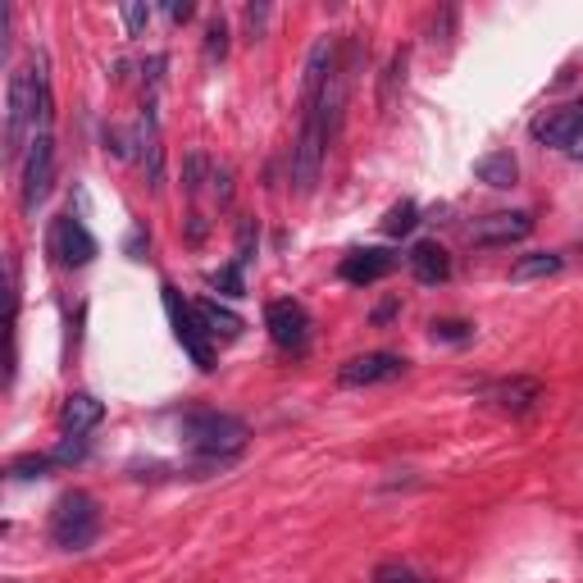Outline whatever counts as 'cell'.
<instances>
[{
	"mask_svg": "<svg viewBox=\"0 0 583 583\" xmlns=\"http://www.w3.org/2000/svg\"><path fill=\"white\" fill-rule=\"evenodd\" d=\"M165 310H169L174 337L183 342V352L191 356V365H197V369H215V342H210V333H206L201 320H197V305L178 301V292L165 283Z\"/></svg>",
	"mask_w": 583,
	"mask_h": 583,
	"instance_id": "5",
	"label": "cell"
},
{
	"mask_svg": "<svg viewBox=\"0 0 583 583\" xmlns=\"http://www.w3.org/2000/svg\"><path fill=\"white\" fill-rule=\"evenodd\" d=\"M46 251H51V256H55V264H64V269H83V264H92V260H96V238L87 232V223L69 210V215H60V219L51 223Z\"/></svg>",
	"mask_w": 583,
	"mask_h": 583,
	"instance_id": "6",
	"label": "cell"
},
{
	"mask_svg": "<svg viewBox=\"0 0 583 583\" xmlns=\"http://www.w3.org/2000/svg\"><path fill=\"white\" fill-rule=\"evenodd\" d=\"M397 83H406V51H397V55H393V64H387V87H383V105L393 101Z\"/></svg>",
	"mask_w": 583,
	"mask_h": 583,
	"instance_id": "24",
	"label": "cell"
},
{
	"mask_svg": "<svg viewBox=\"0 0 583 583\" xmlns=\"http://www.w3.org/2000/svg\"><path fill=\"white\" fill-rule=\"evenodd\" d=\"M434 337L438 342H470L475 324H465V320H434Z\"/></svg>",
	"mask_w": 583,
	"mask_h": 583,
	"instance_id": "22",
	"label": "cell"
},
{
	"mask_svg": "<svg viewBox=\"0 0 583 583\" xmlns=\"http://www.w3.org/2000/svg\"><path fill=\"white\" fill-rule=\"evenodd\" d=\"M479 397H483L488 406H497V410H507V415H529V410H538L542 397H548V387H542L538 378H529V374H516V378L483 383Z\"/></svg>",
	"mask_w": 583,
	"mask_h": 583,
	"instance_id": "9",
	"label": "cell"
},
{
	"mask_svg": "<svg viewBox=\"0 0 583 583\" xmlns=\"http://www.w3.org/2000/svg\"><path fill=\"white\" fill-rule=\"evenodd\" d=\"M369 583H438L434 574H419L415 565H406V561H383L374 574H369Z\"/></svg>",
	"mask_w": 583,
	"mask_h": 583,
	"instance_id": "18",
	"label": "cell"
},
{
	"mask_svg": "<svg viewBox=\"0 0 583 583\" xmlns=\"http://www.w3.org/2000/svg\"><path fill=\"white\" fill-rule=\"evenodd\" d=\"M402 374H406V356H397V352H365V356H352L337 369V383L342 387H378V383H393Z\"/></svg>",
	"mask_w": 583,
	"mask_h": 583,
	"instance_id": "10",
	"label": "cell"
},
{
	"mask_svg": "<svg viewBox=\"0 0 583 583\" xmlns=\"http://www.w3.org/2000/svg\"><path fill=\"white\" fill-rule=\"evenodd\" d=\"M210 288H219L223 296H247V283H242V260H232L228 269L210 274Z\"/></svg>",
	"mask_w": 583,
	"mask_h": 583,
	"instance_id": "20",
	"label": "cell"
},
{
	"mask_svg": "<svg viewBox=\"0 0 583 583\" xmlns=\"http://www.w3.org/2000/svg\"><path fill=\"white\" fill-rule=\"evenodd\" d=\"M223 37H228V28H223V19H215V23H210V37H206V55H210V60H215V55L223 60V51H228Z\"/></svg>",
	"mask_w": 583,
	"mask_h": 583,
	"instance_id": "25",
	"label": "cell"
},
{
	"mask_svg": "<svg viewBox=\"0 0 583 583\" xmlns=\"http://www.w3.org/2000/svg\"><path fill=\"white\" fill-rule=\"evenodd\" d=\"M101 533V507H96V497L83 492V488H73L55 501V511H51V542L64 552H83L92 548Z\"/></svg>",
	"mask_w": 583,
	"mask_h": 583,
	"instance_id": "3",
	"label": "cell"
},
{
	"mask_svg": "<svg viewBox=\"0 0 583 583\" xmlns=\"http://www.w3.org/2000/svg\"><path fill=\"white\" fill-rule=\"evenodd\" d=\"M393 315H397V301H387V305H378V310H374V324H387Z\"/></svg>",
	"mask_w": 583,
	"mask_h": 583,
	"instance_id": "27",
	"label": "cell"
},
{
	"mask_svg": "<svg viewBox=\"0 0 583 583\" xmlns=\"http://www.w3.org/2000/svg\"><path fill=\"white\" fill-rule=\"evenodd\" d=\"M46 470H55V456H19V460L10 465L14 479H42Z\"/></svg>",
	"mask_w": 583,
	"mask_h": 583,
	"instance_id": "21",
	"label": "cell"
},
{
	"mask_svg": "<svg viewBox=\"0 0 583 583\" xmlns=\"http://www.w3.org/2000/svg\"><path fill=\"white\" fill-rule=\"evenodd\" d=\"M529 137L542 146H579L583 142V101H565V105L542 110L529 124Z\"/></svg>",
	"mask_w": 583,
	"mask_h": 583,
	"instance_id": "7",
	"label": "cell"
},
{
	"mask_svg": "<svg viewBox=\"0 0 583 583\" xmlns=\"http://www.w3.org/2000/svg\"><path fill=\"white\" fill-rule=\"evenodd\" d=\"M124 23H128V32L137 37V32L150 23V10H146V6H124Z\"/></svg>",
	"mask_w": 583,
	"mask_h": 583,
	"instance_id": "26",
	"label": "cell"
},
{
	"mask_svg": "<svg viewBox=\"0 0 583 583\" xmlns=\"http://www.w3.org/2000/svg\"><path fill=\"white\" fill-rule=\"evenodd\" d=\"M264 329H269V337H274V346H283V352H292V356H305V346H310V310L296 296L269 301L264 305Z\"/></svg>",
	"mask_w": 583,
	"mask_h": 583,
	"instance_id": "4",
	"label": "cell"
},
{
	"mask_svg": "<svg viewBox=\"0 0 583 583\" xmlns=\"http://www.w3.org/2000/svg\"><path fill=\"white\" fill-rule=\"evenodd\" d=\"M402 260L393 251H383V247H365V251H352L342 264H337V274L342 283H356V288H369V283H383L387 274H393Z\"/></svg>",
	"mask_w": 583,
	"mask_h": 583,
	"instance_id": "12",
	"label": "cell"
},
{
	"mask_svg": "<svg viewBox=\"0 0 583 583\" xmlns=\"http://www.w3.org/2000/svg\"><path fill=\"white\" fill-rule=\"evenodd\" d=\"M51 178H55V142H51V133H37L28 165H23V210L28 215L51 197Z\"/></svg>",
	"mask_w": 583,
	"mask_h": 583,
	"instance_id": "8",
	"label": "cell"
},
{
	"mask_svg": "<svg viewBox=\"0 0 583 583\" xmlns=\"http://www.w3.org/2000/svg\"><path fill=\"white\" fill-rule=\"evenodd\" d=\"M574 160H579V165H583V142H579V146H574Z\"/></svg>",
	"mask_w": 583,
	"mask_h": 583,
	"instance_id": "29",
	"label": "cell"
},
{
	"mask_svg": "<svg viewBox=\"0 0 583 583\" xmlns=\"http://www.w3.org/2000/svg\"><path fill=\"white\" fill-rule=\"evenodd\" d=\"M415 223H419V206L415 201H397L393 210L383 215V232H387V238H406V232H415Z\"/></svg>",
	"mask_w": 583,
	"mask_h": 583,
	"instance_id": "19",
	"label": "cell"
},
{
	"mask_svg": "<svg viewBox=\"0 0 583 583\" xmlns=\"http://www.w3.org/2000/svg\"><path fill=\"white\" fill-rule=\"evenodd\" d=\"M183 438H187V447L197 456L223 465V460H232L247 447V419L223 415V410H191L183 419Z\"/></svg>",
	"mask_w": 583,
	"mask_h": 583,
	"instance_id": "2",
	"label": "cell"
},
{
	"mask_svg": "<svg viewBox=\"0 0 583 583\" xmlns=\"http://www.w3.org/2000/svg\"><path fill=\"white\" fill-rule=\"evenodd\" d=\"M529 232H533L529 210H497V215H483L470 223V242L475 247H511V242H524Z\"/></svg>",
	"mask_w": 583,
	"mask_h": 583,
	"instance_id": "11",
	"label": "cell"
},
{
	"mask_svg": "<svg viewBox=\"0 0 583 583\" xmlns=\"http://www.w3.org/2000/svg\"><path fill=\"white\" fill-rule=\"evenodd\" d=\"M197 320L210 333V342H238L242 337V320L219 301H197Z\"/></svg>",
	"mask_w": 583,
	"mask_h": 583,
	"instance_id": "15",
	"label": "cell"
},
{
	"mask_svg": "<svg viewBox=\"0 0 583 583\" xmlns=\"http://www.w3.org/2000/svg\"><path fill=\"white\" fill-rule=\"evenodd\" d=\"M475 174H479V183H488V187H497V191H507V187L520 183V160H516L511 150H492V155H483V160L475 165Z\"/></svg>",
	"mask_w": 583,
	"mask_h": 583,
	"instance_id": "16",
	"label": "cell"
},
{
	"mask_svg": "<svg viewBox=\"0 0 583 583\" xmlns=\"http://www.w3.org/2000/svg\"><path fill=\"white\" fill-rule=\"evenodd\" d=\"M101 419H105V402H96L92 393H73L60 410V429H64V438H83Z\"/></svg>",
	"mask_w": 583,
	"mask_h": 583,
	"instance_id": "14",
	"label": "cell"
},
{
	"mask_svg": "<svg viewBox=\"0 0 583 583\" xmlns=\"http://www.w3.org/2000/svg\"><path fill=\"white\" fill-rule=\"evenodd\" d=\"M28 133H51V92L42 77H32V69H14L10 77V101H6V155H14L28 142Z\"/></svg>",
	"mask_w": 583,
	"mask_h": 583,
	"instance_id": "1",
	"label": "cell"
},
{
	"mask_svg": "<svg viewBox=\"0 0 583 583\" xmlns=\"http://www.w3.org/2000/svg\"><path fill=\"white\" fill-rule=\"evenodd\" d=\"M561 256H552V251H538V256H524V260H516V269H511V279L516 283H529V279H552V274H561Z\"/></svg>",
	"mask_w": 583,
	"mask_h": 583,
	"instance_id": "17",
	"label": "cell"
},
{
	"mask_svg": "<svg viewBox=\"0 0 583 583\" xmlns=\"http://www.w3.org/2000/svg\"><path fill=\"white\" fill-rule=\"evenodd\" d=\"M406 264H410V274H415L424 288H438V283L451 279V256H447V247H438V242H415L410 256H406Z\"/></svg>",
	"mask_w": 583,
	"mask_h": 583,
	"instance_id": "13",
	"label": "cell"
},
{
	"mask_svg": "<svg viewBox=\"0 0 583 583\" xmlns=\"http://www.w3.org/2000/svg\"><path fill=\"white\" fill-rule=\"evenodd\" d=\"M51 456H55V465H73V460H83V456H87V438H64Z\"/></svg>",
	"mask_w": 583,
	"mask_h": 583,
	"instance_id": "23",
	"label": "cell"
},
{
	"mask_svg": "<svg viewBox=\"0 0 583 583\" xmlns=\"http://www.w3.org/2000/svg\"><path fill=\"white\" fill-rule=\"evenodd\" d=\"M165 14H169V19H174V23H187V19H191V6H169V10H165Z\"/></svg>",
	"mask_w": 583,
	"mask_h": 583,
	"instance_id": "28",
	"label": "cell"
}]
</instances>
